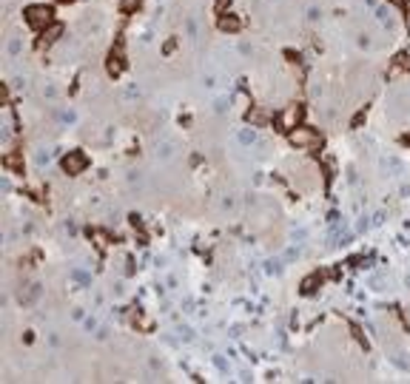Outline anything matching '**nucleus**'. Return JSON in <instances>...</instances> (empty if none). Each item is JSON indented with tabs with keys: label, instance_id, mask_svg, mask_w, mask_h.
<instances>
[{
	"label": "nucleus",
	"instance_id": "f257e3e1",
	"mask_svg": "<svg viewBox=\"0 0 410 384\" xmlns=\"http://www.w3.org/2000/svg\"><path fill=\"white\" fill-rule=\"evenodd\" d=\"M26 23L32 29H37V32H43L46 26L51 23V9L49 6H29L26 9Z\"/></svg>",
	"mask_w": 410,
	"mask_h": 384
},
{
	"label": "nucleus",
	"instance_id": "f03ea898",
	"mask_svg": "<svg viewBox=\"0 0 410 384\" xmlns=\"http://www.w3.org/2000/svg\"><path fill=\"white\" fill-rule=\"evenodd\" d=\"M288 140H291V145H296V148H310V145H319V143H322V137H319L313 128H296V131L288 134Z\"/></svg>",
	"mask_w": 410,
	"mask_h": 384
},
{
	"label": "nucleus",
	"instance_id": "7ed1b4c3",
	"mask_svg": "<svg viewBox=\"0 0 410 384\" xmlns=\"http://www.w3.org/2000/svg\"><path fill=\"white\" fill-rule=\"evenodd\" d=\"M86 162H89V159H86V154L71 151V154L63 159V171H66V174H80V171L86 168Z\"/></svg>",
	"mask_w": 410,
	"mask_h": 384
},
{
	"label": "nucleus",
	"instance_id": "20e7f679",
	"mask_svg": "<svg viewBox=\"0 0 410 384\" xmlns=\"http://www.w3.org/2000/svg\"><path fill=\"white\" fill-rule=\"evenodd\" d=\"M299 114H302V108H299V105H291V108L285 111V117H282V125H285V128H291L294 120H299Z\"/></svg>",
	"mask_w": 410,
	"mask_h": 384
},
{
	"label": "nucleus",
	"instance_id": "39448f33",
	"mask_svg": "<svg viewBox=\"0 0 410 384\" xmlns=\"http://www.w3.org/2000/svg\"><path fill=\"white\" fill-rule=\"evenodd\" d=\"M57 34H63V26H57V23H54L49 32H43V40H40V46H49V43H51V40L57 37Z\"/></svg>",
	"mask_w": 410,
	"mask_h": 384
},
{
	"label": "nucleus",
	"instance_id": "423d86ee",
	"mask_svg": "<svg viewBox=\"0 0 410 384\" xmlns=\"http://www.w3.org/2000/svg\"><path fill=\"white\" fill-rule=\"evenodd\" d=\"M219 29H222V32H237L239 20L237 17H222V20H219Z\"/></svg>",
	"mask_w": 410,
	"mask_h": 384
},
{
	"label": "nucleus",
	"instance_id": "0eeeda50",
	"mask_svg": "<svg viewBox=\"0 0 410 384\" xmlns=\"http://www.w3.org/2000/svg\"><path fill=\"white\" fill-rule=\"evenodd\" d=\"M228 3H231V0H216V9L222 11V9H225V6H228Z\"/></svg>",
	"mask_w": 410,
	"mask_h": 384
}]
</instances>
